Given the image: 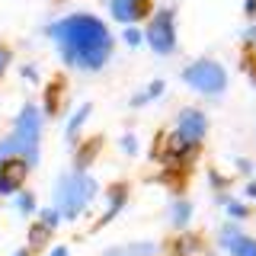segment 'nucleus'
<instances>
[{
	"label": "nucleus",
	"mask_w": 256,
	"mask_h": 256,
	"mask_svg": "<svg viewBox=\"0 0 256 256\" xmlns=\"http://www.w3.org/2000/svg\"><path fill=\"white\" fill-rule=\"evenodd\" d=\"M52 36L58 42V52L68 68L77 70H100L112 54V36L90 13H70L52 26Z\"/></svg>",
	"instance_id": "f257e3e1"
},
{
	"label": "nucleus",
	"mask_w": 256,
	"mask_h": 256,
	"mask_svg": "<svg viewBox=\"0 0 256 256\" xmlns=\"http://www.w3.org/2000/svg\"><path fill=\"white\" fill-rule=\"evenodd\" d=\"M16 208H20L22 214H32V208H36V198H32L29 192H20V196H16Z\"/></svg>",
	"instance_id": "4468645a"
},
{
	"label": "nucleus",
	"mask_w": 256,
	"mask_h": 256,
	"mask_svg": "<svg viewBox=\"0 0 256 256\" xmlns=\"http://www.w3.org/2000/svg\"><path fill=\"white\" fill-rule=\"evenodd\" d=\"M58 221H61V212H58V208H45V212H42V224H45V228H58Z\"/></svg>",
	"instance_id": "2eb2a0df"
},
{
	"label": "nucleus",
	"mask_w": 256,
	"mask_h": 256,
	"mask_svg": "<svg viewBox=\"0 0 256 256\" xmlns=\"http://www.w3.org/2000/svg\"><path fill=\"white\" fill-rule=\"evenodd\" d=\"M246 192H250V196H253V198H256V182H253V186H250V189H246Z\"/></svg>",
	"instance_id": "5701e85b"
},
{
	"label": "nucleus",
	"mask_w": 256,
	"mask_h": 256,
	"mask_svg": "<svg viewBox=\"0 0 256 256\" xmlns=\"http://www.w3.org/2000/svg\"><path fill=\"white\" fill-rule=\"evenodd\" d=\"M29 253H32V246H22V250H16L13 256H29Z\"/></svg>",
	"instance_id": "4be33fe9"
},
{
	"label": "nucleus",
	"mask_w": 256,
	"mask_h": 256,
	"mask_svg": "<svg viewBox=\"0 0 256 256\" xmlns=\"http://www.w3.org/2000/svg\"><path fill=\"white\" fill-rule=\"evenodd\" d=\"M48 230H52V228H45V224H36V228H32V234H29V246H32V250L48 244Z\"/></svg>",
	"instance_id": "ddd939ff"
},
{
	"label": "nucleus",
	"mask_w": 256,
	"mask_h": 256,
	"mask_svg": "<svg viewBox=\"0 0 256 256\" xmlns=\"http://www.w3.org/2000/svg\"><path fill=\"white\" fill-rule=\"evenodd\" d=\"M125 42L132 45V48H134V45H141V32H138V29H125Z\"/></svg>",
	"instance_id": "f3484780"
},
{
	"label": "nucleus",
	"mask_w": 256,
	"mask_h": 256,
	"mask_svg": "<svg viewBox=\"0 0 256 256\" xmlns=\"http://www.w3.org/2000/svg\"><path fill=\"white\" fill-rule=\"evenodd\" d=\"M38 134H42V112L36 106H22L13 125V141L26 164H38Z\"/></svg>",
	"instance_id": "7ed1b4c3"
},
{
	"label": "nucleus",
	"mask_w": 256,
	"mask_h": 256,
	"mask_svg": "<svg viewBox=\"0 0 256 256\" xmlns=\"http://www.w3.org/2000/svg\"><path fill=\"white\" fill-rule=\"evenodd\" d=\"M125 196H128V192H125V186H118V189H112V192H109V212H106V218H102V221H109L112 214H118V212H122V202H125Z\"/></svg>",
	"instance_id": "9d476101"
},
{
	"label": "nucleus",
	"mask_w": 256,
	"mask_h": 256,
	"mask_svg": "<svg viewBox=\"0 0 256 256\" xmlns=\"http://www.w3.org/2000/svg\"><path fill=\"white\" fill-rule=\"evenodd\" d=\"M86 116H90V102H86V106H80L74 116H70V122H68V134H70V138H77V132H80V125H84Z\"/></svg>",
	"instance_id": "9b49d317"
},
{
	"label": "nucleus",
	"mask_w": 256,
	"mask_h": 256,
	"mask_svg": "<svg viewBox=\"0 0 256 256\" xmlns=\"http://www.w3.org/2000/svg\"><path fill=\"white\" fill-rule=\"evenodd\" d=\"M96 196V180L84 170H74V173H64L54 186V208L61 212V218L74 221L86 205L93 202Z\"/></svg>",
	"instance_id": "f03ea898"
},
{
	"label": "nucleus",
	"mask_w": 256,
	"mask_h": 256,
	"mask_svg": "<svg viewBox=\"0 0 256 256\" xmlns=\"http://www.w3.org/2000/svg\"><path fill=\"white\" fill-rule=\"evenodd\" d=\"M26 173H29V164H26L22 157L6 160V164L0 166V196H13V192L22 186Z\"/></svg>",
	"instance_id": "0eeeda50"
},
{
	"label": "nucleus",
	"mask_w": 256,
	"mask_h": 256,
	"mask_svg": "<svg viewBox=\"0 0 256 256\" xmlns=\"http://www.w3.org/2000/svg\"><path fill=\"white\" fill-rule=\"evenodd\" d=\"M208 132V118L198 109H182L176 118V132H173V154H189Z\"/></svg>",
	"instance_id": "39448f33"
},
{
	"label": "nucleus",
	"mask_w": 256,
	"mask_h": 256,
	"mask_svg": "<svg viewBox=\"0 0 256 256\" xmlns=\"http://www.w3.org/2000/svg\"><path fill=\"white\" fill-rule=\"evenodd\" d=\"M148 45L154 48L157 54H173L176 52V26H173V13L170 10H160L148 26Z\"/></svg>",
	"instance_id": "423d86ee"
},
{
	"label": "nucleus",
	"mask_w": 256,
	"mask_h": 256,
	"mask_svg": "<svg viewBox=\"0 0 256 256\" xmlns=\"http://www.w3.org/2000/svg\"><path fill=\"white\" fill-rule=\"evenodd\" d=\"M6 68H10V48L0 45V77L6 74Z\"/></svg>",
	"instance_id": "dca6fc26"
},
{
	"label": "nucleus",
	"mask_w": 256,
	"mask_h": 256,
	"mask_svg": "<svg viewBox=\"0 0 256 256\" xmlns=\"http://www.w3.org/2000/svg\"><path fill=\"white\" fill-rule=\"evenodd\" d=\"M189 214H192V205L189 202H176L173 205V224H176V228H186Z\"/></svg>",
	"instance_id": "f8f14e48"
},
{
	"label": "nucleus",
	"mask_w": 256,
	"mask_h": 256,
	"mask_svg": "<svg viewBox=\"0 0 256 256\" xmlns=\"http://www.w3.org/2000/svg\"><path fill=\"white\" fill-rule=\"evenodd\" d=\"M52 256H68V246H54V250H52Z\"/></svg>",
	"instance_id": "412c9836"
},
{
	"label": "nucleus",
	"mask_w": 256,
	"mask_h": 256,
	"mask_svg": "<svg viewBox=\"0 0 256 256\" xmlns=\"http://www.w3.org/2000/svg\"><path fill=\"white\" fill-rule=\"evenodd\" d=\"M122 148L128 150V154H134V150H138V144H134V138H132V134H125V138H122Z\"/></svg>",
	"instance_id": "6ab92c4d"
},
{
	"label": "nucleus",
	"mask_w": 256,
	"mask_h": 256,
	"mask_svg": "<svg viewBox=\"0 0 256 256\" xmlns=\"http://www.w3.org/2000/svg\"><path fill=\"white\" fill-rule=\"evenodd\" d=\"M182 80H186L192 90H198L205 96H218V93H224V86H228V70L212 58H198L182 70Z\"/></svg>",
	"instance_id": "20e7f679"
},
{
	"label": "nucleus",
	"mask_w": 256,
	"mask_h": 256,
	"mask_svg": "<svg viewBox=\"0 0 256 256\" xmlns=\"http://www.w3.org/2000/svg\"><path fill=\"white\" fill-rule=\"evenodd\" d=\"M228 212L234 214V218H244V214H246V208H244V205H237V202H228Z\"/></svg>",
	"instance_id": "a211bd4d"
},
{
	"label": "nucleus",
	"mask_w": 256,
	"mask_h": 256,
	"mask_svg": "<svg viewBox=\"0 0 256 256\" xmlns=\"http://www.w3.org/2000/svg\"><path fill=\"white\" fill-rule=\"evenodd\" d=\"M221 246L230 250V256H256V240L246 237L237 228H224L221 230Z\"/></svg>",
	"instance_id": "6e6552de"
},
{
	"label": "nucleus",
	"mask_w": 256,
	"mask_h": 256,
	"mask_svg": "<svg viewBox=\"0 0 256 256\" xmlns=\"http://www.w3.org/2000/svg\"><path fill=\"white\" fill-rule=\"evenodd\" d=\"M148 93H150V96H160V93H164V84H160V80H157V84H150Z\"/></svg>",
	"instance_id": "aec40b11"
},
{
	"label": "nucleus",
	"mask_w": 256,
	"mask_h": 256,
	"mask_svg": "<svg viewBox=\"0 0 256 256\" xmlns=\"http://www.w3.org/2000/svg\"><path fill=\"white\" fill-rule=\"evenodd\" d=\"M109 10H112V16H116V22H138L144 13L150 10V4L148 0H112L109 4Z\"/></svg>",
	"instance_id": "1a4fd4ad"
}]
</instances>
